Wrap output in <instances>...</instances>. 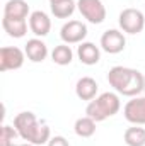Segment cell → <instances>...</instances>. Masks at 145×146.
Wrapping results in <instances>:
<instances>
[{"label": "cell", "instance_id": "6da1fadb", "mask_svg": "<svg viewBox=\"0 0 145 146\" xmlns=\"http://www.w3.org/2000/svg\"><path fill=\"white\" fill-rule=\"evenodd\" d=\"M108 82L116 94L125 97H137L145 87V78L142 73L135 68H128L121 65L113 66L109 70Z\"/></svg>", "mask_w": 145, "mask_h": 146}, {"label": "cell", "instance_id": "7a4b0ae2", "mask_svg": "<svg viewBox=\"0 0 145 146\" xmlns=\"http://www.w3.org/2000/svg\"><path fill=\"white\" fill-rule=\"evenodd\" d=\"M14 127L17 129L19 136L24 141H28V143H31V145H34V146L44 145L51 138L50 127L44 122H39L36 114L29 112V110L19 112L14 117Z\"/></svg>", "mask_w": 145, "mask_h": 146}, {"label": "cell", "instance_id": "3957f363", "mask_svg": "<svg viewBox=\"0 0 145 146\" xmlns=\"http://www.w3.org/2000/svg\"><path fill=\"white\" fill-rule=\"evenodd\" d=\"M119 109H121V100H119L118 94L104 92L87 104L85 115H89L96 122H101V121H106L108 117H113L114 114H118Z\"/></svg>", "mask_w": 145, "mask_h": 146}, {"label": "cell", "instance_id": "277c9868", "mask_svg": "<svg viewBox=\"0 0 145 146\" xmlns=\"http://www.w3.org/2000/svg\"><path fill=\"white\" fill-rule=\"evenodd\" d=\"M118 24L119 29L126 34H138L145 29V15L142 10L128 7L123 9L118 15Z\"/></svg>", "mask_w": 145, "mask_h": 146}, {"label": "cell", "instance_id": "5b68a950", "mask_svg": "<svg viewBox=\"0 0 145 146\" xmlns=\"http://www.w3.org/2000/svg\"><path fill=\"white\" fill-rule=\"evenodd\" d=\"M77 10L91 24H103L108 14L103 0H77Z\"/></svg>", "mask_w": 145, "mask_h": 146}, {"label": "cell", "instance_id": "8992f818", "mask_svg": "<svg viewBox=\"0 0 145 146\" xmlns=\"http://www.w3.org/2000/svg\"><path fill=\"white\" fill-rule=\"evenodd\" d=\"M26 53L15 46H3L0 49V72L19 70L24 65Z\"/></svg>", "mask_w": 145, "mask_h": 146}, {"label": "cell", "instance_id": "52a82bcc", "mask_svg": "<svg viewBox=\"0 0 145 146\" xmlns=\"http://www.w3.org/2000/svg\"><path fill=\"white\" fill-rule=\"evenodd\" d=\"M60 37L65 44H80L87 37V26L80 21H68L62 26Z\"/></svg>", "mask_w": 145, "mask_h": 146}, {"label": "cell", "instance_id": "ba28073f", "mask_svg": "<svg viewBox=\"0 0 145 146\" xmlns=\"http://www.w3.org/2000/svg\"><path fill=\"white\" fill-rule=\"evenodd\" d=\"M125 119L133 126H145V97H132L123 107Z\"/></svg>", "mask_w": 145, "mask_h": 146}, {"label": "cell", "instance_id": "9c48e42d", "mask_svg": "<svg viewBox=\"0 0 145 146\" xmlns=\"http://www.w3.org/2000/svg\"><path fill=\"white\" fill-rule=\"evenodd\" d=\"M126 48V37L123 31L118 29H108L101 36V49L109 54H118Z\"/></svg>", "mask_w": 145, "mask_h": 146}, {"label": "cell", "instance_id": "30bf717a", "mask_svg": "<svg viewBox=\"0 0 145 146\" xmlns=\"http://www.w3.org/2000/svg\"><path fill=\"white\" fill-rule=\"evenodd\" d=\"M29 29L36 37H44L51 31V19L46 12L34 10L29 15Z\"/></svg>", "mask_w": 145, "mask_h": 146}, {"label": "cell", "instance_id": "8fae6325", "mask_svg": "<svg viewBox=\"0 0 145 146\" xmlns=\"http://www.w3.org/2000/svg\"><path fill=\"white\" fill-rule=\"evenodd\" d=\"M77 56H79L80 63H84L87 66H92V65H97L99 63V60H101V49L94 42L84 41L77 48Z\"/></svg>", "mask_w": 145, "mask_h": 146}, {"label": "cell", "instance_id": "7c38bea8", "mask_svg": "<svg viewBox=\"0 0 145 146\" xmlns=\"http://www.w3.org/2000/svg\"><path fill=\"white\" fill-rule=\"evenodd\" d=\"M97 90H99V85L92 76H82L75 83V94L80 100H87V102L94 100L97 95Z\"/></svg>", "mask_w": 145, "mask_h": 146}, {"label": "cell", "instance_id": "4fadbf2b", "mask_svg": "<svg viewBox=\"0 0 145 146\" xmlns=\"http://www.w3.org/2000/svg\"><path fill=\"white\" fill-rule=\"evenodd\" d=\"M24 53L28 56L29 61L33 63H41L46 60L48 56V46L46 42L41 39V37H33L26 42V48H24Z\"/></svg>", "mask_w": 145, "mask_h": 146}, {"label": "cell", "instance_id": "5bb4252c", "mask_svg": "<svg viewBox=\"0 0 145 146\" xmlns=\"http://www.w3.org/2000/svg\"><path fill=\"white\" fill-rule=\"evenodd\" d=\"M31 15L29 5L26 0H7L3 5V17L10 19H28Z\"/></svg>", "mask_w": 145, "mask_h": 146}, {"label": "cell", "instance_id": "9a60e30c", "mask_svg": "<svg viewBox=\"0 0 145 146\" xmlns=\"http://www.w3.org/2000/svg\"><path fill=\"white\" fill-rule=\"evenodd\" d=\"M2 27L7 33V36L10 37H24L28 33V21L26 19H10V17H3L2 19Z\"/></svg>", "mask_w": 145, "mask_h": 146}, {"label": "cell", "instance_id": "2e32d148", "mask_svg": "<svg viewBox=\"0 0 145 146\" xmlns=\"http://www.w3.org/2000/svg\"><path fill=\"white\" fill-rule=\"evenodd\" d=\"M51 60H53V63H56L58 66H67V65H70L73 60V51L72 48H70V44H58V46H55L53 48V51H51Z\"/></svg>", "mask_w": 145, "mask_h": 146}, {"label": "cell", "instance_id": "e0dca14e", "mask_svg": "<svg viewBox=\"0 0 145 146\" xmlns=\"http://www.w3.org/2000/svg\"><path fill=\"white\" fill-rule=\"evenodd\" d=\"M73 131L79 138H91L96 134V121L91 119L89 115L79 117L73 124Z\"/></svg>", "mask_w": 145, "mask_h": 146}, {"label": "cell", "instance_id": "ac0fdd59", "mask_svg": "<svg viewBox=\"0 0 145 146\" xmlns=\"http://www.w3.org/2000/svg\"><path fill=\"white\" fill-rule=\"evenodd\" d=\"M123 139L126 146H145V127L132 126L125 131Z\"/></svg>", "mask_w": 145, "mask_h": 146}, {"label": "cell", "instance_id": "d6986e66", "mask_svg": "<svg viewBox=\"0 0 145 146\" xmlns=\"http://www.w3.org/2000/svg\"><path fill=\"white\" fill-rule=\"evenodd\" d=\"M50 9L56 19H68L77 9V2L65 0V2H58V3H50Z\"/></svg>", "mask_w": 145, "mask_h": 146}, {"label": "cell", "instance_id": "ffe728a7", "mask_svg": "<svg viewBox=\"0 0 145 146\" xmlns=\"http://www.w3.org/2000/svg\"><path fill=\"white\" fill-rule=\"evenodd\" d=\"M19 136L17 129L9 126V124H3L2 126V146H14V139Z\"/></svg>", "mask_w": 145, "mask_h": 146}, {"label": "cell", "instance_id": "44dd1931", "mask_svg": "<svg viewBox=\"0 0 145 146\" xmlns=\"http://www.w3.org/2000/svg\"><path fill=\"white\" fill-rule=\"evenodd\" d=\"M46 145L48 146H70V143H68L67 138H63V136H51Z\"/></svg>", "mask_w": 145, "mask_h": 146}, {"label": "cell", "instance_id": "7402d4cb", "mask_svg": "<svg viewBox=\"0 0 145 146\" xmlns=\"http://www.w3.org/2000/svg\"><path fill=\"white\" fill-rule=\"evenodd\" d=\"M14 146H34V145H31V143H15Z\"/></svg>", "mask_w": 145, "mask_h": 146}, {"label": "cell", "instance_id": "603a6c76", "mask_svg": "<svg viewBox=\"0 0 145 146\" xmlns=\"http://www.w3.org/2000/svg\"><path fill=\"white\" fill-rule=\"evenodd\" d=\"M50 3H58V2H65V0H48Z\"/></svg>", "mask_w": 145, "mask_h": 146}]
</instances>
